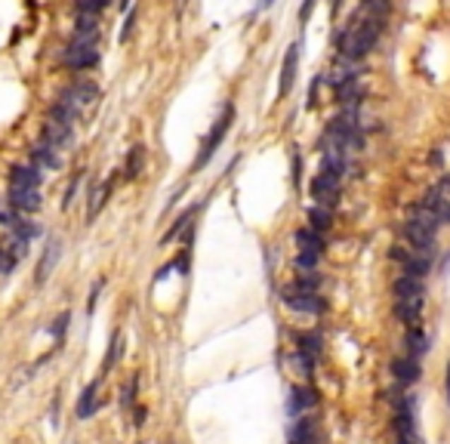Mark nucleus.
I'll return each instance as SVG.
<instances>
[{
  "instance_id": "nucleus-7",
  "label": "nucleus",
  "mask_w": 450,
  "mask_h": 444,
  "mask_svg": "<svg viewBox=\"0 0 450 444\" xmlns=\"http://www.w3.org/2000/svg\"><path fill=\"white\" fill-rule=\"evenodd\" d=\"M62 62L68 68H74V71H90V68L99 65V47H83V44H68L65 47V56Z\"/></svg>"
},
{
  "instance_id": "nucleus-37",
  "label": "nucleus",
  "mask_w": 450,
  "mask_h": 444,
  "mask_svg": "<svg viewBox=\"0 0 450 444\" xmlns=\"http://www.w3.org/2000/svg\"><path fill=\"white\" fill-rule=\"evenodd\" d=\"M16 262H19V259H16V256L0 244V275H10V271L16 269Z\"/></svg>"
},
{
  "instance_id": "nucleus-42",
  "label": "nucleus",
  "mask_w": 450,
  "mask_h": 444,
  "mask_svg": "<svg viewBox=\"0 0 450 444\" xmlns=\"http://www.w3.org/2000/svg\"><path fill=\"white\" fill-rule=\"evenodd\" d=\"M99 290H102V284H93V290H90V303H87V315H93V312H96V303H99Z\"/></svg>"
},
{
  "instance_id": "nucleus-43",
  "label": "nucleus",
  "mask_w": 450,
  "mask_h": 444,
  "mask_svg": "<svg viewBox=\"0 0 450 444\" xmlns=\"http://www.w3.org/2000/svg\"><path fill=\"white\" fill-rule=\"evenodd\" d=\"M133 416H136V420H133V426H142V423H146V416H148V411H146V407H136V411H133Z\"/></svg>"
},
{
  "instance_id": "nucleus-16",
  "label": "nucleus",
  "mask_w": 450,
  "mask_h": 444,
  "mask_svg": "<svg viewBox=\"0 0 450 444\" xmlns=\"http://www.w3.org/2000/svg\"><path fill=\"white\" fill-rule=\"evenodd\" d=\"M10 189H40V170L28 164H16L10 170Z\"/></svg>"
},
{
  "instance_id": "nucleus-9",
  "label": "nucleus",
  "mask_w": 450,
  "mask_h": 444,
  "mask_svg": "<svg viewBox=\"0 0 450 444\" xmlns=\"http://www.w3.org/2000/svg\"><path fill=\"white\" fill-rule=\"evenodd\" d=\"M40 139L49 142L53 148H65V145L74 142V127L56 121V117H47L44 127H40Z\"/></svg>"
},
{
  "instance_id": "nucleus-44",
  "label": "nucleus",
  "mask_w": 450,
  "mask_h": 444,
  "mask_svg": "<svg viewBox=\"0 0 450 444\" xmlns=\"http://www.w3.org/2000/svg\"><path fill=\"white\" fill-rule=\"evenodd\" d=\"M447 401H450V367H447Z\"/></svg>"
},
{
  "instance_id": "nucleus-26",
  "label": "nucleus",
  "mask_w": 450,
  "mask_h": 444,
  "mask_svg": "<svg viewBox=\"0 0 450 444\" xmlns=\"http://www.w3.org/2000/svg\"><path fill=\"white\" fill-rule=\"evenodd\" d=\"M410 219L420 222V226H426L429 232H435V235H438V228H441V222L435 219V213H432L422 201H420V204H410Z\"/></svg>"
},
{
  "instance_id": "nucleus-13",
  "label": "nucleus",
  "mask_w": 450,
  "mask_h": 444,
  "mask_svg": "<svg viewBox=\"0 0 450 444\" xmlns=\"http://www.w3.org/2000/svg\"><path fill=\"white\" fill-rule=\"evenodd\" d=\"M392 373H395V380L401 382V386H413L420 377H422V370H420V361L417 358H395L392 361Z\"/></svg>"
},
{
  "instance_id": "nucleus-34",
  "label": "nucleus",
  "mask_w": 450,
  "mask_h": 444,
  "mask_svg": "<svg viewBox=\"0 0 450 444\" xmlns=\"http://www.w3.org/2000/svg\"><path fill=\"white\" fill-rule=\"evenodd\" d=\"M290 287H296V290H318L321 287V278L315 275V271H302V275L296 278Z\"/></svg>"
},
{
  "instance_id": "nucleus-36",
  "label": "nucleus",
  "mask_w": 450,
  "mask_h": 444,
  "mask_svg": "<svg viewBox=\"0 0 450 444\" xmlns=\"http://www.w3.org/2000/svg\"><path fill=\"white\" fill-rule=\"evenodd\" d=\"M81 179H83V173H74V176H71V182H68V189H65V201H62V210H68V207H71V201L78 198Z\"/></svg>"
},
{
  "instance_id": "nucleus-18",
  "label": "nucleus",
  "mask_w": 450,
  "mask_h": 444,
  "mask_svg": "<svg viewBox=\"0 0 450 444\" xmlns=\"http://www.w3.org/2000/svg\"><path fill=\"white\" fill-rule=\"evenodd\" d=\"M31 160L37 164L40 170H59L62 167V158H59V148H53L49 142H37L31 148Z\"/></svg>"
},
{
  "instance_id": "nucleus-33",
  "label": "nucleus",
  "mask_w": 450,
  "mask_h": 444,
  "mask_svg": "<svg viewBox=\"0 0 450 444\" xmlns=\"http://www.w3.org/2000/svg\"><path fill=\"white\" fill-rule=\"evenodd\" d=\"M290 364H296V370H300L302 377H309V373H312V367H315V358H312V355H305V352H300V349H296V355L290 358Z\"/></svg>"
},
{
  "instance_id": "nucleus-30",
  "label": "nucleus",
  "mask_w": 450,
  "mask_h": 444,
  "mask_svg": "<svg viewBox=\"0 0 450 444\" xmlns=\"http://www.w3.org/2000/svg\"><path fill=\"white\" fill-rule=\"evenodd\" d=\"M28 244H31L28 238H22L19 232H13V228H10V235H6V241H4V247L16 256V259H22V256L28 253Z\"/></svg>"
},
{
  "instance_id": "nucleus-11",
  "label": "nucleus",
  "mask_w": 450,
  "mask_h": 444,
  "mask_svg": "<svg viewBox=\"0 0 450 444\" xmlns=\"http://www.w3.org/2000/svg\"><path fill=\"white\" fill-rule=\"evenodd\" d=\"M59 256H62V241H59V238H49V241H47V250H44V256H40V262H37V275H34V284H44V281L53 275Z\"/></svg>"
},
{
  "instance_id": "nucleus-5",
  "label": "nucleus",
  "mask_w": 450,
  "mask_h": 444,
  "mask_svg": "<svg viewBox=\"0 0 450 444\" xmlns=\"http://www.w3.org/2000/svg\"><path fill=\"white\" fill-rule=\"evenodd\" d=\"M392 259L401 262V271H407V275L426 278L432 271V256L417 253L413 247H392Z\"/></svg>"
},
{
  "instance_id": "nucleus-38",
  "label": "nucleus",
  "mask_w": 450,
  "mask_h": 444,
  "mask_svg": "<svg viewBox=\"0 0 450 444\" xmlns=\"http://www.w3.org/2000/svg\"><path fill=\"white\" fill-rule=\"evenodd\" d=\"M68 321H71V315H68V312H65V315H59V318H56V321L47 327V330H49V337L62 339V333H65V327H68Z\"/></svg>"
},
{
  "instance_id": "nucleus-14",
  "label": "nucleus",
  "mask_w": 450,
  "mask_h": 444,
  "mask_svg": "<svg viewBox=\"0 0 450 444\" xmlns=\"http://www.w3.org/2000/svg\"><path fill=\"white\" fill-rule=\"evenodd\" d=\"M13 204L19 213H37L40 210V192L37 189H10V198H6Z\"/></svg>"
},
{
  "instance_id": "nucleus-6",
  "label": "nucleus",
  "mask_w": 450,
  "mask_h": 444,
  "mask_svg": "<svg viewBox=\"0 0 450 444\" xmlns=\"http://www.w3.org/2000/svg\"><path fill=\"white\" fill-rule=\"evenodd\" d=\"M309 194L315 198V204H321V207H333L339 198V176L321 170V173H315V179H312Z\"/></svg>"
},
{
  "instance_id": "nucleus-35",
  "label": "nucleus",
  "mask_w": 450,
  "mask_h": 444,
  "mask_svg": "<svg viewBox=\"0 0 450 444\" xmlns=\"http://www.w3.org/2000/svg\"><path fill=\"white\" fill-rule=\"evenodd\" d=\"M136 386H139V377H130V382H126L124 395H121V407L124 411H130V407L136 404Z\"/></svg>"
},
{
  "instance_id": "nucleus-8",
  "label": "nucleus",
  "mask_w": 450,
  "mask_h": 444,
  "mask_svg": "<svg viewBox=\"0 0 450 444\" xmlns=\"http://www.w3.org/2000/svg\"><path fill=\"white\" fill-rule=\"evenodd\" d=\"M296 71H300V44H293L287 47V53H284V62H281V81H278V99H287L290 96V90H293V83H296Z\"/></svg>"
},
{
  "instance_id": "nucleus-23",
  "label": "nucleus",
  "mask_w": 450,
  "mask_h": 444,
  "mask_svg": "<svg viewBox=\"0 0 450 444\" xmlns=\"http://www.w3.org/2000/svg\"><path fill=\"white\" fill-rule=\"evenodd\" d=\"M404 346H407V355L417 358V361H420V358L432 349V346H429V337L420 330V324H417V327H407V339H404Z\"/></svg>"
},
{
  "instance_id": "nucleus-31",
  "label": "nucleus",
  "mask_w": 450,
  "mask_h": 444,
  "mask_svg": "<svg viewBox=\"0 0 450 444\" xmlns=\"http://www.w3.org/2000/svg\"><path fill=\"white\" fill-rule=\"evenodd\" d=\"M318 259H321V253L300 250V253H296V269H300V271H315L318 269Z\"/></svg>"
},
{
  "instance_id": "nucleus-19",
  "label": "nucleus",
  "mask_w": 450,
  "mask_h": 444,
  "mask_svg": "<svg viewBox=\"0 0 450 444\" xmlns=\"http://www.w3.org/2000/svg\"><path fill=\"white\" fill-rule=\"evenodd\" d=\"M395 315L407 327H417L422 315V296H410V300H395Z\"/></svg>"
},
{
  "instance_id": "nucleus-39",
  "label": "nucleus",
  "mask_w": 450,
  "mask_h": 444,
  "mask_svg": "<svg viewBox=\"0 0 450 444\" xmlns=\"http://www.w3.org/2000/svg\"><path fill=\"white\" fill-rule=\"evenodd\" d=\"M133 28H136V10L126 13V19H124V28H121V44H126V40L133 37Z\"/></svg>"
},
{
  "instance_id": "nucleus-32",
  "label": "nucleus",
  "mask_w": 450,
  "mask_h": 444,
  "mask_svg": "<svg viewBox=\"0 0 450 444\" xmlns=\"http://www.w3.org/2000/svg\"><path fill=\"white\" fill-rule=\"evenodd\" d=\"M19 210L13 207L10 201H0V226H6V228H16V222H19Z\"/></svg>"
},
{
  "instance_id": "nucleus-27",
  "label": "nucleus",
  "mask_w": 450,
  "mask_h": 444,
  "mask_svg": "<svg viewBox=\"0 0 450 444\" xmlns=\"http://www.w3.org/2000/svg\"><path fill=\"white\" fill-rule=\"evenodd\" d=\"M296 346H300V352L318 358V355H321V346H324V339H321L315 330H305V333H296Z\"/></svg>"
},
{
  "instance_id": "nucleus-28",
  "label": "nucleus",
  "mask_w": 450,
  "mask_h": 444,
  "mask_svg": "<svg viewBox=\"0 0 450 444\" xmlns=\"http://www.w3.org/2000/svg\"><path fill=\"white\" fill-rule=\"evenodd\" d=\"M309 226L318 228V232H327V228L333 226V213H330V207H321V204H315V207L309 210Z\"/></svg>"
},
{
  "instance_id": "nucleus-17",
  "label": "nucleus",
  "mask_w": 450,
  "mask_h": 444,
  "mask_svg": "<svg viewBox=\"0 0 450 444\" xmlns=\"http://www.w3.org/2000/svg\"><path fill=\"white\" fill-rule=\"evenodd\" d=\"M112 182H114V179H105V182H93L90 185V204H87V219L90 222L99 216L102 207H105L108 194H112Z\"/></svg>"
},
{
  "instance_id": "nucleus-3",
  "label": "nucleus",
  "mask_w": 450,
  "mask_h": 444,
  "mask_svg": "<svg viewBox=\"0 0 450 444\" xmlns=\"http://www.w3.org/2000/svg\"><path fill=\"white\" fill-rule=\"evenodd\" d=\"M99 96H102L99 83L90 81V78H74L65 90H59V99L68 102V105H74L78 111H83L87 105H93V102H99Z\"/></svg>"
},
{
  "instance_id": "nucleus-29",
  "label": "nucleus",
  "mask_w": 450,
  "mask_h": 444,
  "mask_svg": "<svg viewBox=\"0 0 450 444\" xmlns=\"http://www.w3.org/2000/svg\"><path fill=\"white\" fill-rule=\"evenodd\" d=\"M194 216H198V207H189V210H185L182 216L176 219L173 226H170V232L164 235V244H170V241H173V238H179V232H185V228L191 226V219H194Z\"/></svg>"
},
{
  "instance_id": "nucleus-20",
  "label": "nucleus",
  "mask_w": 450,
  "mask_h": 444,
  "mask_svg": "<svg viewBox=\"0 0 450 444\" xmlns=\"http://www.w3.org/2000/svg\"><path fill=\"white\" fill-rule=\"evenodd\" d=\"M146 158H148L146 145H133L130 155H126V164H124V179H126V182H133V179H139L142 173H146Z\"/></svg>"
},
{
  "instance_id": "nucleus-1",
  "label": "nucleus",
  "mask_w": 450,
  "mask_h": 444,
  "mask_svg": "<svg viewBox=\"0 0 450 444\" xmlns=\"http://www.w3.org/2000/svg\"><path fill=\"white\" fill-rule=\"evenodd\" d=\"M379 31H383V19L377 16H367V19H352V25H345V31L339 34V53L345 59H364L377 47L379 40Z\"/></svg>"
},
{
  "instance_id": "nucleus-4",
  "label": "nucleus",
  "mask_w": 450,
  "mask_h": 444,
  "mask_svg": "<svg viewBox=\"0 0 450 444\" xmlns=\"http://www.w3.org/2000/svg\"><path fill=\"white\" fill-rule=\"evenodd\" d=\"M281 300L287 309H293V312H305V315H324L327 312V303H324V296H318V290L287 287L281 293Z\"/></svg>"
},
{
  "instance_id": "nucleus-2",
  "label": "nucleus",
  "mask_w": 450,
  "mask_h": 444,
  "mask_svg": "<svg viewBox=\"0 0 450 444\" xmlns=\"http://www.w3.org/2000/svg\"><path fill=\"white\" fill-rule=\"evenodd\" d=\"M232 124H235V105H232V102H225L223 115L216 117V124L210 127V133L201 139V151H198V158L191 160V173H201V170L207 167L210 160H213L216 148L223 145V139L228 136V130H232Z\"/></svg>"
},
{
  "instance_id": "nucleus-21",
  "label": "nucleus",
  "mask_w": 450,
  "mask_h": 444,
  "mask_svg": "<svg viewBox=\"0 0 450 444\" xmlns=\"http://www.w3.org/2000/svg\"><path fill=\"white\" fill-rule=\"evenodd\" d=\"M287 441L290 444H315V420H309V416H296L290 432H287Z\"/></svg>"
},
{
  "instance_id": "nucleus-25",
  "label": "nucleus",
  "mask_w": 450,
  "mask_h": 444,
  "mask_svg": "<svg viewBox=\"0 0 450 444\" xmlns=\"http://www.w3.org/2000/svg\"><path fill=\"white\" fill-rule=\"evenodd\" d=\"M121 355H124V337H121V333H112V343H108V355H105V361H102V377H108V373L114 370V364L121 361Z\"/></svg>"
},
{
  "instance_id": "nucleus-12",
  "label": "nucleus",
  "mask_w": 450,
  "mask_h": 444,
  "mask_svg": "<svg viewBox=\"0 0 450 444\" xmlns=\"http://www.w3.org/2000/svg\"><path fill=\"white\" fill-rule=\"evenodd\" d=\"M392 293H395V300L426 296V284H422V278H417V275H407V271H401V275L395 278V284H392Z\"/></svg>"
},
{
  "instance_id": "nucleus-41",
  "label": "nucleus",
  "mask_w": 450,
  "mask_h": 444,
  "mask_svg": "<svg viewBox=\"0 0 450 444\" xmlns=\"http://www.w3.org/2000/svg\"><path fill=\"white\" fill-rule=\"evenodd\" d=\"M321 81H324V78H315V81H312V87H309V108H315V105H318V90H321Z\"/></svg>"
},
{
  "instance_id": "nucleus-22",
  "label": "nucleus",
  "mask_w": 450,
  "mask_h": 444,
  "mask_svg": "<svg viewBox=\"0 0 450 444\" xmlns=\"http://www.w3.org/2000/svg\"><path fill=\"white\" fill-rule=\"evenodd\" d=\"M99 382H102V380H93L90 386L81 392V401H78V420H90V416L99 411V401H96Z\"/></svg>"
},
{
  "instance_id": "nucleus-45",
  "label": "nucleus",
  "mask_w": 450,
  "mask_h": 444,
  "mask_svg": "<svg viewBox=\"0 0 450 444\" xmlns=\"http://www.w3.org/2000/svg\"><path fill=\"white\" fill-rule=\"evenodd\" d=\"M121 10H130V0H121Z\"/></svg>"
},
{
  "instance_id": "nucleus-24",
  "label": "nucleus",
  "mask_w": 450,
  "mask_h": 444,
  "mask_svg": "<svg viewBox=\"0 0 450 444\" xmlns=\"http://www.w3.org/2000/svg\"><path fill=\"white\" fill-rule=\"evenodd\" d=\"M296 244H300V250H312V253H324V232H318V228L305 226L296 232Z\"/></svg>"
},
{
  "instance_id": "nucleus-10",
  "label": "nucleus",
  "mask_w": 450,
  "mask_h": 444,
  "mask_svg": "<svg viewBox=\"0 0 450 444\" xmlns=\"http://www.w3.org/2000/svg\"><path fill=\"white\" fill-rule=\"evenodd\" d=\"M318 404V392L309 389V386H293L290 389V398H287V414L290 416H302L305 411Z\"/></svg>"
},
{
  "instance_id": "nucleus-15",
  "label": "nucleus",
  "mask_w": 450,
  "mask_h": 444,
  "mask_svg": "<svg viewBox=\"0 0 450 444\" xmlns=\"http://www.w3.org/2000/svg\"><path fill=\"white\" fill-rule=\"evenodd\" d=\"M422 204L435 213V219L441 222V226H450V198L441 189H432V192L422 194Z\"/></svg>"
},
{
  "instance_id": "nucleus-46",
  "label": "nucleus",
  "mask_w": 450,
  "mask_h": 444,
  "mask_svg": "<svg viewBox=\"0 0 450 444\" xmlns=\"http://www.w3.org/2000/svg\"><path fill=\"white\" fill-rule=\"evenodd\" d=\"M398 444H404V441H398Z\"/></svg>"
},
{
  "instance_id": "nucleus-40",
  "label": "nucleus",
  "mask_w": 450,
  "mask_h": 444,
  "mask_svg": "<svg viewBox=\"0 0 450 444\" xmlns=\"http://www.w3.org/2000/svg\"><path fill=\"white\" fill-rule=\"evenodd\" d=\"M315 4H318V0H302V6H300V22H302V25L309 22V16H312V10H315Z\"/></svg>"
}]
</instances>
